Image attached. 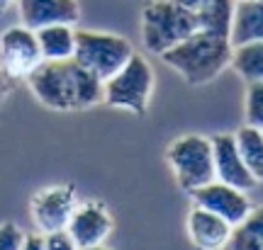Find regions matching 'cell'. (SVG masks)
I'll return each mask as SVG.
<instances>
[{"label": "cell", "mask_w": 263, "mask_h": 250, "mask_svg": "<svg viewBox=\"0 0 263 250\" xmlns=\"http://www.w3.org/2000/svg\"><path fill=\"white\" fill-rule=\"evenodd\" d=\"M185 231H188L190 243L197 250H222L229 245L234 226L227 219H222L219 214L193 204L188 219H185Z\"/></svg>", "instance_id": "obj_12"}, {"label": "cell", "mask_w": 263, "mask_h": 250, "mask_svg": "<svg viewBox=\"0 0 263 250\" xmlns=\"http://www.w3.org/2000/svg\"><path fill=\"white\" fill-rule=\"evenodd\" d=\"M193 32H197V15L171 0H151L141 10V41L149 54H166Z\"/></svg>", "instance_id": "obj_3"}, {"label": "cell", "mask_w": 263, "mask_h": 250, "mask_svg": "<svg viewBox=\"0 0 263 250\" xmlns=\"http://www.w3.org/2000/svg\"><path fill=\"white\" fill-rule=\"evenodd\" d=\"M227 248L229 250H263V206L251 209L244 221L236 223Z\"/></svg>", "instance_id": "obj_19"}, {"label": "cell", "mask_w": 263, "mask_h": 250, "mask_svg": "<svg viewBox=\"0 0 263 250\" xmlns=\"http://www.w3.org/2000/svg\"><path fill=\"white\" fill-rule=\"evenodd\" d=\"M154 68L141 54H132L127 64L105 80V97L103 102L115 110H127L132 114H146L151 95H154Z\"/></svg>", "instance_id": "obj_5"}, {"label": "cell", "mask_w": 263, "mask_h": 250, "mask_svg": "<svg viewBox=\"0 0 263 250\" xmlns=\"http://www.w3.org/2000/svg\"><path fill=\"white\" fill-rule=\"evenodd\" d=\"M22 25L42 29L47 25H76L81 19L78 0H17Z\"/></svg>", "instance_id": "obj_13"}, {"label": "cell", "mask_w": 263, "mask_h": 250, "mask_svg": "<svg viewBox=\"0 0 263 250\" xmlns=\"http://www.w3.org/2000/svg\"><path fill=\"white\" fill-rule=\"evenodd\" d=\"M212 141V158H215V180L232 185L241 192H251L258 182L249 173L244 158L236 149L234 134H215L210 136Z\"/></svg>", "instance_id": "obj_11"}, {"label": "cell", "mask_w": 263, "mask_h": 250, "mask_svg": "<svg viewBox=\"0 0 263 250\" xmlns=\"http://www.w3.org/2000/svg\"><path fill=\"white\" fill-rule=\"evenodd\" d=\"M261 131H263V129H261Z\"/></svg>", "instance_id": "obj_29"}, {"label": "cell", "mask_w": 263, "mask_h": 250, "mask_svg": "<svg viewBox=\"0 0 263 250\" xmlns=\"http://www.w3.org/2000/svg\"><path fill=\"white\" fill-rule=\"evenodd\" d=\"M10 5H12V0H0V15H3V12H5Z\"/></svg>", "instance_id": "obj_26"}, {"label": "cell", "mask_w": 263, "mask_h": 250, "mask_svg": "<svg viewBox=\"0 0 263 250\" xmlns=\"http://www.w3.org/2000/svg\"><path fill=\"white\" fill-rule=\"evenodd\" d=\"M229 41L232 47L263 41V0H236Z\"/></svg>", "instance_id": "obj_14"}, {"label": "cell", "mask_w": 263, "mask_h": 250, "mask_svg": "<svg viewBox=\"0 0 263 250\" xmlns=\"http://www.w3.org/2000/svg\"><path fill=\"white\" fill-rule=\"evenodd\" d=\"M12 80H15V78H10V75L3 71V66H0V102L10 95V90H12Z\"/></svg>", "instance_id": "obj_24"}, {"label": "cell", "mask_w": 263, "mask_h": 250, "mask_svg": "<svg viewBox=\"0 0 263 250\" xmlns=\"http://www.w3.org/2000/svg\"><path fill=\"white\" fill-rule=\"evenodd\" d=\"M161 61L171 66L188 85H207L229 66L232 41L197 29L166 54H161Z\"/></svg>", "instance_id": "obj_2"}, {"label": "cell", "mask_w": 263, "mask_h": 250, "mask_svg": "<svg viewBox=\"0 0 263 250\" xmlns=\"http://www.w3.org/2000/svg\"><path fill=\"white\" fill-rule=\"evenodd\" d=\"M37 32V41L44 61H68L76 54L73 25H47Z\"/></svg>", "instance_id": "obj_15"}, {"label": "cell", "mask_w": 263, "mask_h": 250, "mask_svg": "<svg viewBox=\"0 0 263 250\" xmlns=\"http://www.w3.org/2000/svg\"><path fill=\"white\" fill-rule=\"evenodd\" d=\"M244 121L249 127L263 129V80L246 83L244 95Z\"/></svg>", "instance_id": "obj_20"}, {"label": "cell", "mask_w": 263, "mask_h": 250, "mask_svg": "<svg viewBox=\"0 0 263 250\" xmlns=\"http://www.w3.org/2000/svg\"><path fill=\"white\" fill-rule=\"evenodd\" d=\"M222 250H229V248H222Z\"/></svg>", "instance_id": "obj_28"}, {"label": "cell", "mask_w": 263, "mask_h": 250, "mask_svg": "<svg viewBox=\"0 0 263 250\" xmlns=\"http://www.w3.org/2000/svg\"><path fill=\"white\" fill-rule=\"evenodd\" d=\"M229 66L244 78L246 83L263 80V41H249V44L232 47Z\"/></svg>", "instance_id": "obj_18"}, {"label": "cell", "mask_w": 263, "mask_h": 250, "mask_svg": "<svg viewBox=\"0 0 263 250\" xmlns=\"http://www.w3.org/2000/svg\"><path fill=\"white\" fill-rule=\"evenodd\" d=\"M234 139L249 173L254 175L256 182H263V131L246 124L244 129L234 134Z\"/></svg>", "instance_id": "obj_17"}, {"label": "cell", "mask_w": 263, "mask_h": 250, "mask_svg": "<svg viewBox=\"0 0 263 250\" xmlns=\"http://www.w3.org/2000/svg\"><path fill=\"white\" fill-rule=\"evenodd\" d=\"M66 231H68V236L73 238L78 248L100 245L112 233V216H110V212H107V206L103 202L88 199L83 204H76L73 216L66 226Z\"/></svg>", "instance_id": "obj_10"}, {"label": "cell", "mask_w": 263, "mask_h": 250, "mask_svg": "<svg viewBox=\"0 0 263 250\" xmlns=\"http://www.w3.org/2000/svg\"><path fill=\"white\" fill-rule=\"evenodd\" d=\"M42 61L44 58L34 29L15 25L0 34V64L10 78H27Z\"/></svg>", "instance_id": "obj_8"}, {"label": "cell", "mask_w": 263, "mask_h": 250, "mask_svg": "<svg viewBox=\"0 0 263 250\" xmlns=\"http://www.w3.org/2000/svg\"><path fill=\"white\" fill-rule=\"evenodd\" d=\"M22 250H44V233H25Z\"/></svg>", "instance_id": "obj_23"}, {"label": "cell", "mask_w": 263, "mask_h": 250, "mask_svg": "<svg viewBox=\"0 0 263 250\" xmlns=\"http://www.w3.org/2000/svg\"><path fill=\"white\" fill-rule=\"evenodd\" d=\"M27 85L44 107L57 112L90 110L105 97V83L76 58L42 61L27 75Z\"/></svg>", "instance_id": "obj_1"}, {"label": "cell", "mask_w": 263, "mask_h": 250, "mask_svg": "<svg viewBox=\"0 0 263 250\" xmlns=\"http://www.w3.org/2000/svg\"><path fill=\"white\" fill-rule=\"evenodd\" d=\"M171 3H176V5H180V8H185V10H193V12H197V10L202 8L207 0H171Z\"/></svg>", "instance_id": "obj_25"}, {"label": "cell", "mask_w": 263, "mask_h": 250, "mask_svg": "<svg viewBox=\"0 0 263 250\" xmlns=\"http://www.w3.org/2000/svg\"><path fill=\"white\" fill-rule=\"evenodd\" d=\"M78 250H110V248H105L103 243H100V245H88V248H78Z\"/></svg>", "instance_id": "obj_27"}, {"label": "cell", "mask_w": 263, "mask_h": 250, "mask_svg": "<svg viewBox=\"0 0 263 250\" xmlns=\"http://www.w3.org/2000/svg\"><path fill=\"white\" fill-rule=\"evenodd\" d=\"M190 199L197 206H205L210 212L219 214L232 226L241 223L249 216V212L254 209L251 202H249V197H246V192H241V190H236L232 185H224L219 180H212L207 185L197 187L195 192H190Z\"/></svg>", "instance_id": "obj_9"}, {"label": "cell", "mask_w": 263, "mask_h": 250, "mask_svg": "<svg viewBox=\"0 0 263 250\" xmlns=\"http://www.w3.org/2000/svg\"><path fill=\"white\" fill-rule=\"evenodd\" d=\"M134 54V47L129 39L112 34V32H93V29H83L76 32V54L73 58L78 64L95 73L100 80L112 78L120 68Z\"/></svg>", "instance_id": "obj_6"}, {"label": "cell", "mask_w": 263, "mask_h": 250, "mask_svg": "<svg viewBox=\"0 0 263 250\" xmlns=\"http://www.w3.org/2000/svg\"><path fill=\"white\" fill-rule=\"evenodd\" d=\"M166 163L178 187L188 195L215 180V158L210 136L185 134L173 139L166 149Z\"/></svg>", "instance_id": "obj_4"}, {"label": "cell", "mask_w": 263, "mask_h": 250, "mask_svg": "<svg viewBox=\"0 0 263 250\" xmlns=\"http://www.w3.org/2000/svg\"><path fill=\"white\" fill-rule=\"evenodd\" d=\"M236 0H207L202 8L197 10V29L227 37L232 34V22H234Z\"/></svg>", "instance_id": "obj_16"}, {"label": "cell", "mask_w": 263, "mask_h": 250, "mask_svg": "<svg viewBox=\"0 0 263 250\" xmlns=\"http://www.w3.org/2000/svg\"><path fill=\"white\" fill-rule=\"evenodd\" d=\"M44 250H78V245L68 236V231H54L44 233Z\"/></svg>", "instance_id": "obj_22"}, {"label": "cell", "mask_w": 263, "mask_h": 250, "mask_svg": "<svg viewBox=\"0 0 263 250\" xmlns=\"http://www.w3.org/2000/svg\"><path fill=\"white\" fill-rule=\"evenodd\" d=\"M25 231L15 221L0 223V250H22Z\"/></svg>", "instance_id": "obj_21"}, {"label": "cell", "mask_w": 263, "mask_h": 250, "mask_svg": "<svg viewBox=\"0 0 263 250\" xmlns=\"http://www.w3.org/2000/svg\"><path fill=\"white\" fill-rule=\"evenodd\" d=\"M76 204V185H51L32 197L29 214L39 233L66 231Z\"/></svg>", "instance_id": "obj_7"}]
</instances>
